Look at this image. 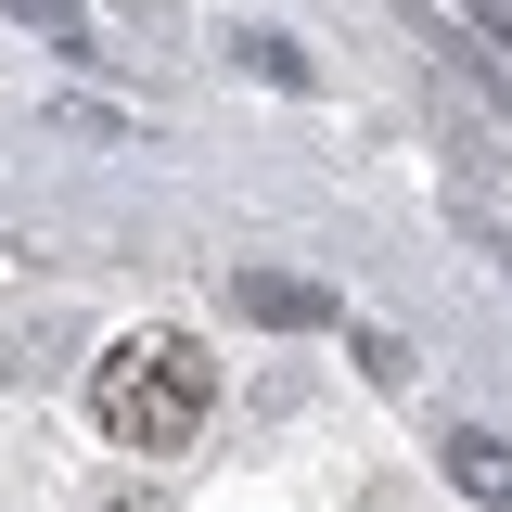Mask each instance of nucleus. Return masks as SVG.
Here are the masks:
<instances>
[{"instance_id":"obj_2","label":"nucleus","mask_w":512,"mask_h":512,"mask_svg":"<svg viewBox=\"0 0 512 512\" xmlns=\"http://www.w3.org/2000/svg\"><path fill=\"white\" fill-rule=\"evenodd\" d=\"M448 487H474L487 512H512V436H487V423H448Z\"/></svg>"},{"instance_id":"obj_3","label":"nucleus","mask_w":512,"mask_h":512,"mask_svg":"<svg viewBox=\"0 0 512 512\" xmlns=\"http://www.w3.org/2000/svg\"><path fill=\"white\" fill-rule=\"evenodd\" d=\"M231 308H244V320H282V333H308V320H333V295H320V282H282V269H244V282H231Z\"/></svg>"},{"instance_id":"obj_1","label":"nucleus","mask_w":512,"mask_h":512,"mask_svg":"<svg viewBox=\"0 0 512 512\" xmlns=\"http://www.w3.org/2000/svg\"><path fill=\"white\" fill-rule=\"evenodd\" d=\"M205 410H218V359L192 333H116L90 359V423L116 448H141V461H180L205 436Z\"/></svg>"},{"instance_id":"obj_4","label":"nucleus","mask_w":512,"mask_h":512,"mask_svg":"<svg viewBox=\"0 0 512 512\" xmlns=\"http://www.w3.org/2000/svg\"><path fill=\"white\" fill-rule=\"evenodd\" d=\"M461 26H474V39H500V52H512V0H461Z\"/></svg>"}]
</instances>
